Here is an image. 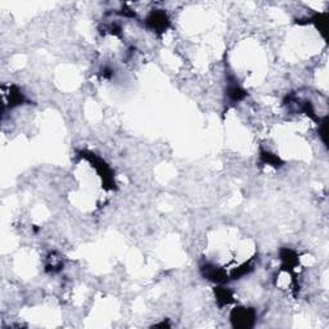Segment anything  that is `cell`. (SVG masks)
<instances>
[{"label": "cell", "instance_id": "6da1fadb", "mask_svg": "<svg viewBox=\"0 0 329 329\" xmlns=\"http://www.w3.org/2000/svg\"><path fill=\"white\" fill-rule=\"evenodd\" d=\"M254 311L252 309L247 307H238L234 311L231 312V322L234 327L239 328H250L254 322Z\"/></svg>", "mask_w": 329, "mask_h": 329}, {"label": "cell", "instance_id": "3957f363", "mask_svg": "<svg viewBox=\"0 0 329 329\" xmlns=\"http://www.w3.org/2000/svg\"><path fill=\"white\" fill-rule=\"evenodd\" d=\"M216 299L223 305H228V304H230L233 301V296H231V292L229 289L224 288V287H220L216 291Z\"/></svg>", "mask_w": 329, "mask_h": 329}, {"label": "cell", "instance_id": "7a4b0ae2", "mask_svg": "<svg viewBox=\"0 0 329 329\" xmlns=\"http://www.w3.org/2000/svg\"><path fill=\"white\" fill-rule=\"evenodd\" d=\"M169 20H167L166 14L163 12H156V13L151 14V17L148 18V25L153 30L162 31L167 27Z\"/></svg>", "mask_w": 329, "mask_h": 329}]
</instances>
